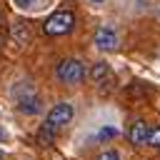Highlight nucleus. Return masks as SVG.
I'll list each match as a JSON object with an SVG mask.
<instances>
[{"mask_svg": "<svg viewBox=\"0 0 160 160\" xmlns=\"http://www.w3.org/2000/svg\"><path fill=\"white\" fill-rule=\"evenodd\" d=\"M128 138H130V142H135V145H145L148 125H145L142 120H135V122L130 125V130H128Z\"/></svg>", "mask_w": 160, "mask_h": 160, "instance_id": "6", "label": "nucleus"}, {"mask_svg": "<svg viewBox=\"0 0 160 160\" xmlns=\"http://www.w3.org/2000/svg\"><path fill=\"white\" fill-rule=\"evenodd\" d=\"M95 45H98L100 50H105V52L115 50V48H118V32H115L110 25H100V28L95 30Z\"/></svg>", "mask_w": 160, "mask_h": 160, "instance_id": "5", "label": "nucleus"}, {"mask_svg": "<svg viewBox=\"0 0 160 160\" xmlns=\"http://www.w3.org/2000/svg\"><path fill=\"white\" fill-rule=\"evenodd\" d=\"M15 105H18L20 112H25V115H35V112L40 110V98H38L28 85H20L18 92H15Z\"/></svg>", "mask_w": 160, "mask_h": 160, "instance_id": "4", "label": "nucleus"}, {"mask_svg": "<svg viewBox=\"0 0 160 160\" xmlns=\"http://www.w3.org/2000/svg\"><path fill=\"white\" fill-rule=\"evenodd\" d=\"M72 115H75V108L70 105V102H58L50 112H48V118H45V130H50V132H55V130H60V128H65L70 120H72Z\"/></svg>", "mask_w": 160, "mask_h": 160, "instance_id": "3", "label": "nucleus"}, {"mask_svg": "<svg viewBox=\"0 0 160 160\" xmlns=\"http://www.w3.org/2000/svg\"><path fill=\"white\" fill-rule=\"evenodd\" d=\"M75 28V15L70 12V10H58V12H52L48 20H45V25H42V30H45V35H68L70 30Z\"/></svg>", "mask_w": 160, "mask_h": 160, "instance_id": "1", "label": "nucleus"}, {"mask_svg": "<svg viewBox=\"0 0 160 160\" xmlns=\"http://www.w3.org/2000/svg\"><path fill=\"white\" fill-rule=\"evenodd\" d=\"M55 75H58V80L65 82V85H78V82L85 78V65H82L80 60H75V58H68V60H62V62L58 65Z\"/></svg>", "mask_w": 160, "mask_h": 160, "instance_id": "2", "label": "nucleus"}, {"mask_svg": "<svg viewBox=\"0 0 160 160\" xmlns=\"http://www.w3.org/2000/svg\"><path fill=\"white\" fill-rule=\"evenodd\" d=\"M18 8H22V10H30V8H35L38 5V0H12Z\"/></svg>", "mask_w": 160, "mask_h": 160, "instance_id": "11", "label": "nucleus"}, {"mask_svg": "<svg viewBox=\"0 0 160 160\" xmlns=\"http://www.w3.org/2000/svg\"><path fill=\"white\" fill-rule=\"evenodd\" d=\"M145 145H150V148H160V128H148Z\"/></svg>", "mask_w": 160, "mask_h": 160, "instance_id": "8", "label": "nucleus"}, {"mask_svg": "<svg viewBox=\"0 0 160 160\" xmlns=\"http://www.w3.org/2000/svg\"><path fill=\"white\" fill-rule=\"evenodd\" d=\"M108 75H110V68H108V62H95V65H92V70H90V78H92V82H102Z\"/></svg>", "mask_w": 160, "mask_h": 160, "instance_id": "7", "label": "nucleus"}, {"mask_svg": "<svg viewBox=\"0 0 160 160\" xmlns=\"http://www.w3.org/2000/svg\"><path fill=\"white\" fill-rule=\"evenodd\" d=\"M92 2H102V0H92Z\"/></svg>", "mask_w": 160, "mask_h": 160, "instance_id": "14", "label": "nucleus"}, {"mask_svg": "<svg viewBox=\"0 0 160 160\" xmlns=\"http://www.w3.org/2000/svg\"><path fill=\"white\" fill-rule=\"evenodd\" d=\"M115 135H118V130H115V128H102V130L98 132V138H100V140H110V138H115Z\"/></svg>", "mask_w": 160, "mask_h": 160, "instance_id": "9", "label": "nucleus"}, {"mask_svg": "<svg viewBox=\"0 0 160 160\" xmlns=\"http://www.w3.org/2000/svg\"><path fill=\"white\" fill-rule=\"evenodd\" d=\"M12 35H15V38H18L20 42H25V40H28V32H25V30H22L20 25H12Z\"/></svg>", "mask_w": 160, "mask_h": 160, "instance_id": "10", "label": "nucleus"}, {"mask_svg": "<svg viewBox=\"0 0 160 160\" xmlns=\"http://www.w3.org/2000/svg\"><path fill=\"white\" fill-rule=\"evenodd\" d=\"M98 160H120V155H118L115 150H105V152L98 155Z\"/></svg>", "mask_w": 160, "mask_h": 160, "instance_id": "12", "label": "nucleus"}, {"mask_svg": "<svg viewBox=\"0 0 160 160\" xmlns=\"http://www.w3.org/2000/svg\"><path fill=\"white\" fill-rule=\"evenodd\" d=\"M0 160H2V150H0Z\"/></svg>", "mask_w": 160, "mask_h": 160, "instance_id": "13", "label": "nucleus"}]
</instances>
